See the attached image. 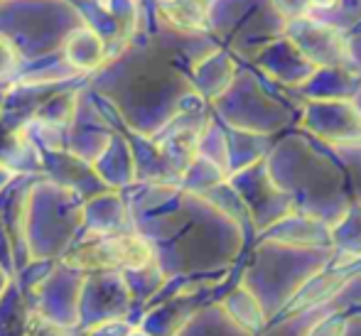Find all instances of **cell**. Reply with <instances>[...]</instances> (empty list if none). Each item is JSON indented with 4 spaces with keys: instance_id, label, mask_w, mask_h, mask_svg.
Wrapping results in <instances>:
<instances>
[{
    "instance_id": "6da1fadb",
    "label": "cell",
    "mask_w": 361,
    "mask_h": 336,
    "mask_svg": "<svg viewBox=\"0 0 361 336\" xmlns=\"http://www.w3.org/2000/svg\"><path fill=\"white\" fill-rule=\"evenodd\" d=\"M307 336H344V319L342 317H324L319 324L310 329Z\"/></svg>"
}]
</instances>
